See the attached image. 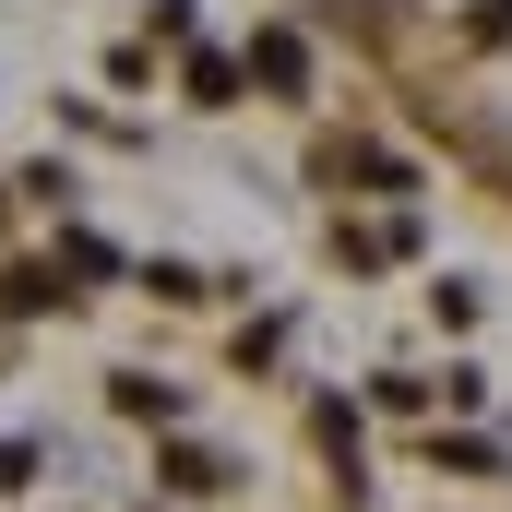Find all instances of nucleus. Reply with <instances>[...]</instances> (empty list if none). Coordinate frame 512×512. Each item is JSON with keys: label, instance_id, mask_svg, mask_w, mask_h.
Returning a JSON list of instances; mask_svg holds the SVG:
<instances>
[{"label": "nucleus", "instance_id": "obj_1", "mask_svg": "<svg viewBox=\"0 0 512 512\" xmlns=\"http://www.w3.org/2000/svg\"><path fill=\"white\" fill-rule=\"evenodd\" d=\"M251 84H274V96H298V84H310V48H298L286 24H262V36H251Z\"/></svg>", "mask_w": 512, "mask_h": 512}, {"label": "nucleus", "instance_id": "obj_2", "mask_svg": "<svg viewBox=\"0 0 512 512\" xmlns=\"http://www.w3.org/2000/svg\"><path fill=\"white\" fill-rule=\"evenodd\" d=\"M191 108H239V60L203 48V60H191Z\"/></svg>", "mask_w": 512, "mask_h": 512}, {"label": "nucleus", "instance_id": "obj_3", "mask_svg": "<svg viewBox=\"0 0 512 512\" xmlns=\"http://www.w3.org/2000/svg\"><path fill=\"white\" fill-rule=\"evenodd\" d=\"M72 286H60V262H12V310H60Z\"/></svg>", "mask_w": 512, "mask_h": 512}, {"label": "nucleus", "instance_id": "obj_4", "mask_svg": "<svg viewBox=\"0 0 512 512\" xmlns=\"http://www.w3.org/2000/svg\"><path fill=\"white\" fill-rule=\"evenodd\" d=\"M12 477H24V453H12V441H0V489H12Z\"/></svg>", "mask_w": 512, "mask_h": 512}]
</instances>
